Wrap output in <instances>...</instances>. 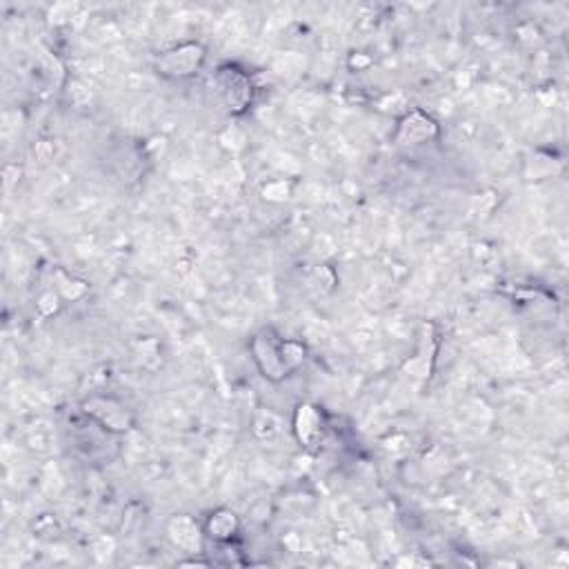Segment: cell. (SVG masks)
Masks as SVG:
<instances>
[{"instance_id":"3957f363","label":"cell","mask_w":569,"mask_h":569,"mask_svg":"<svg viewBox=\"0 0 569 569\" xmlns=\"http://www.w3.org/2000/svg\"><path fill=\"white\" fill-rule=\"evenodd\" d=\"M218 90L223 100L232 111H243L251 100L249 79L236 68H225L218 71Z\"/></svg>"},{"instance_id":"277c9868","label":"cell","mask_w":569,"mask_h":569,"mask_svg":"<svg viewBox=\"0 0 569 569\" xmlns=\"http://www.w3.org/2000/svg\"><path fill=\"white\" fill-rule=\"evenodd\" d=\"M436 136V122L429 116L414 111L403 121L401 130H398V142L403 145H418V142L429 141Z\"/></svg>"},{"instance_id":"6da1fadb","label":"cell","mask_w":569,"mask_h":569,"mask_svg":"<svg viewBox=\"0 0 569 569\" xmlns=\"http://www.w3.org/2000/svg\"><path fill=\"white\" fill-rule=\"evenodd\" d=\"M254 353L260 372L269 381H280L291 369H296L305 361V350L299 342H279L271 332H263L260 336H256Z\"/></svg>"},{"instance_id":"8992f818","label":"cell","mask_w":569,"mask_h":569,"mask_svg":"<svg viewBox=\"0 0 569 569\" xmlns=\"http://www.w3.org/2000/svg\"><path fill=\"white\" fill-rule=\"evenodd\" d=\"M236 530H238V519L229 510H218L207 522V532L214 541H229Z\"/></svg>"},{"instance_id":"5b68a950","label":"cell","mask_w":569,"mask_h":569,"mask_svg":"<svg viewBox=\"0 0 569 569\" xmlns=\"http://www.w3.org/2000/svg\"><path fill=\"white\" fill-rule=\"evenodd\" d=\"M296 436L300 443L314 445V440L321 436V416L311 405H300L296 412Z\"/></svg>"},{"instance_id":"7a4b0ae2","label":"cell","mask_w":569,"mask_h":569,"mask_svg":"<svg viewBox=\"0 0 569 569\" xmlns=\"http://www.w3.org/2000/svg\"><path fill=\"white\" fill-rule=\"evenodd\" d=\"M205 49L198 43H184L181 47L169 49L158 58V71L167 79H187L201 69Z\"/></svg>"}]
</instances>
